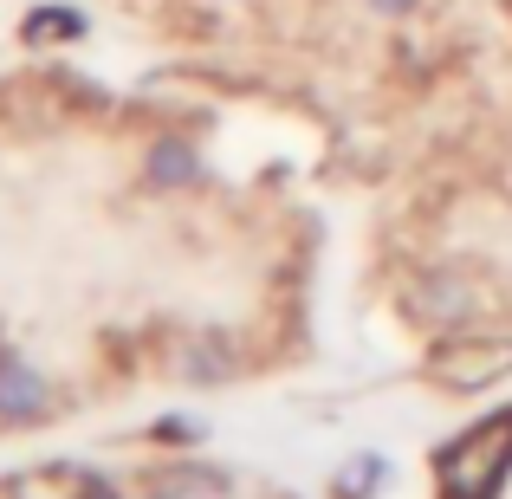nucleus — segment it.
<instances>
[{
  "mask_svg": "<svg viewBox=\"0 0 512 499\" xmlns=\"http://www.w3.org/2000/svg\"><path fill=\"white\" fill-rule=\"evenodd\" d=\"M91 33V20L72 7V0H46V7H33L20 20V46H78V39Z\"/></svg>",
  "mask_w": 512,
  "mask_h": 499,
  "instance_id": "1",
  "label": "nucleus"
},
{
  "mask_svg": "<svg viewBox=\"0 0 512 499\" xmlns=\"http://www.w3.org/2000/svg\"><path fill=\"white\" fill-rule=\"evenodd\" d=\"M370 13H383V20H409V13H422L428 0H363Z\"/></svg>",
  "mask_w": 512,
  "mask_h": 499,
  "instance_id": "2",
  "label": "nucleus"
},
{
  "mask_svg": "<svg viewBox=\"0 0 512 499\" xmlns=\"http://www.w3.org/2000/svg\"><path fill=\"white\" fill-rule=\"evenodd\" d=\"M500 7H506V20H512V0H500Z\"/></svg>",
  "mask_w": 512,
  "mask_h": 499,
  "instance_id": "3",
  "label": "nucleus"
},
{
  "mask_svg": "<svg viewBox=\"0 0 512 499\" xmlns=\"http://www.w3.org/2000/svg\"><path fill=\"white\" fill-rule=\"evenodd\" d=\"M221 7H234V0H221Z\"/></svg>",
  "mask_w": 512,
  "mask_h": 499,
  "instance_id": "4",
  "label": "nucleus"
}]
</instances>
